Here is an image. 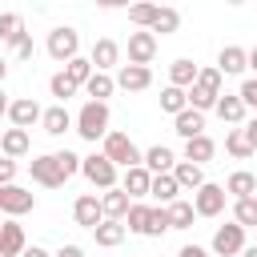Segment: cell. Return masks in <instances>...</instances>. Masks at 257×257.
Returning <instances> with one entry per match:
<instances>
[{
	"instance_id": "cell-1",
	"label": "cell",
	"mask_w": 257,
	"mask_h": 257,
	"mask_svg": "<svg viewBox=\"0 0 257 257\" xmlns=\"http://www.w3.org/2000/svg\"><path fill=\"white\" fill-rule=\"evenodd\" d=\"M221 68H201V76H197V84L189 88V104L197 108V112H205V108H217V100H221Z\"/></svg>"
},
{
	"instance_id": "cell-2",
	"label": "cell",
	"mask_w": 257,
	"mask_h": 257,
	"mask_svg": "<svg viewBox=\"0 0 257 257\" xmlns=\"http://www.w3.org/2000/svg\"><path fill=\"white\" fill-rule=\"evenodd\" d=\"M76 133L84 137V141H104L112 128H108V104H100V100H88L80 112H76Z\"/></svg>"
},
{
	"instance_id": "cell-3",
	"label": "cell",
	"mask_w": 257,
	"mask_h": 257,
	"mask_svg": "<svg viewBox=\"0 0 257 257\" xmlns=\"http://www.w3.org/2000/svg\"><path fill=\"white\" fill-rule=\"evenodd\" d=\"M100 153H104L116 169H137V165H145V153L133 145V137H128V133H108Z\"/></svg>"
},
{
	"instance_id": "cell-4",
	"label": "cell",
	"mask_w": 257,
	"mask_h": 257,
	"mask_svg": "<svg viewBox=\"0 0 257 257\" xmlns=\"http://www.w3.org/2000/svg\"><path fill=\"white\" fill-rule=\"evenodd\" d=\"M48 56L60 60V64H72V60L80 56V36H76V28H68V24L52 28V32H48Z\"/></svg>"
},
{
	"instance_id": "cell-5",
	"label": "cell",
	"mask_w": 257,
	"mask_h": 257,
	"mask_svg": "<svg viewBox=\"0 0 257 257\" xmlns=\"http://www.w3.org/2000/svg\"><path fill=\"white\" fill-rule=\"evenodd\" d=\"M28 173H32V181L44 185V189H60V185L68 181L64 169H60V157H56V153H44V157L28 161Z\"/></svg>"
},
{
	"instance_id": "cell-6",
	"label": "cell",
	"mask_w": 257,
	"mask_h": 257,
	"mask_svg": "<svg viewBox=\"0 0 257 257\" xmlns=\"http://www.w3.org/2000/svg\"><path fill=\"white\" fill-rule=\"evenodd\" d=\"M84 177H88V185H96V189H116V165L104 157V153H92V157H84V169H80Z\"/></svg>"
},
{
	"instance_id": "cell-7",
	"label": "cell",
	"mask_w": 257,
	"mask_h": 257,
	"mask_svg": "<svg viewBox=\"0 0 257 257\" xmlns=\"http://www.w3.org/2000/svg\"><path fill=\"white\" fill-rule=\"evenodd\" d=\"M72 217H76V225L80 229H100L104 225V205H100V197L96 193H84V197H76V205H72Z\"/></svg>"
},
{
	"instance_id": "cell-8",
	"label": "cell",
	"mask_w": 257,
	"mask_h": 257,
	"mask_svg": "<svg viewBox=\"0 0 257 257\" xmlns=\"http://www.w3.org/2000/svg\"><path fill=\"white\" fill-rule=\"evenodd\" d=\"M225 201H229V193H225V185H205V189H197L193 193V209H197V217H217L221 209H225Z\"/></svg>"
},
{
	"instance_id": "cell-9",
	"label": "cell",
	"mask_w": 257,
	"mask_h": 257,
	"mask_svg": "<svg viewBox=\"0 0 257 257\" xmlns=\"http://www.w3.org/2000/svg\"><path fill=\"white\" fill-rule=\"evenodd\" d=\"M213 253L217 257H237V253H245V229L233 221V225H221L217 233H213Z\"/></svg>"
},
{
	"instance_id": "cell-10",
	"label": "cell",
	"mask_w": 257,
	"mask_h": 257,
	"mask_svg": "<svg viewBox=\"0 0 257 257\" xmlns=\"http://www.w3.org/2000/svg\"><path fill=\"white\" fill-rule=\"evenodd\" d=\"M8 120H12V128H32L36 120H44V108L32 96H16V100H8Z\"/></svg>"
},
{
	"instance_id": "cell-11",
	"label": "cell",
	"mask_w": 257,
	"mask_h": 257,
	"mask_svg": "<svg viewBox=\"0 0 257 257\" xmlns=\"http://www.w3.org/2000/svg\"><path fill=\"white\" fill-rule=\"evenodd\" d=\"M0 209H4L8 217H20V213H32V209H36V197H32L28 189H20V185H4V189H0Z\"/></svg>"
},
{
	"instance_id": "cell-12",
	"label": "cell",
	"mask_w": 257,
	"mask_h": 257,
	"mask_svg": "<svg viewBox=\"0 0 257 257\" xmlns=\"http://www.w3.org/2000/svg\"><path fill=\"white\" fill-rule=\"evenodd\" d=\"M149 84H153V68H145V64H120L116 88H124V92H145Z\"/></svg>"
},
{
	"instance_id": "cell-13",
	"label": "cell",
	"mask_w": 257,
	"mask_h": 257,
	"mask_svg": "<svg viewBox=\"0 0 257 257\" xmlns=\"http://www.w3.org/2000/svg\"><path fill=\"white\" fill-rule=\"evenodd\" d=\"M24 249H28L24 229H20V221H16V217H8V221L0 225V257H20Z\"/></svg>"
},
{
	"instance_id": "cell-14",
	"label": "cell",
	"mask_w": 257,
	"mask_h": 257,
	"mask_svg": "<svg viewBox=\"0 0 257 257\" xmlns=\"http://www.w3.org/2000/svg\"><path fill=\"white\" fill-rule=\"evenodd\" d=\"M157 56V32H133L128 36V64H145Z\"/></svg>"
},
{
	"instance_id": "cell-15",
	"label": "cell",
	"mask_w": 257,
	"mask_h": 257,
	"mask_svg": "<svg viewBox=\"0 0 257 257\" xmlns=\"http://www.w3.org/2000/svg\"><path fill=\"white\" fill-rule=\"evenodd\" d=\"M100 205H104V221H124V217H128V209H133V197L116 185V189L100 193Z\"/></svg>"
},
{
	"instance_id": "cell-16",
	"label": "cell",
	"mask_w": 257,
	"mask_h": 257,
	"mask_svg": "<svg viewBox=\"0 0 257 257\" xmlns=\"http://www.w3.org/2000/svg\"><path fill=\"white\" fill-rule=\"evenodd\" d=\"M173 133H177V137H185V141H193V137H205V112H197V108H185L181 116H173Z\"/></svg>"
},
{
	"instance_id": "cell-17",
	"label": "cell",
	"mask_w": 257,
	"mask_h": 257,
	"mask_svg": "<svg viewBox=\"0 0 257 257\" xmlns=\"http://www.w3.org/2000/svg\"><path fill=\"white\" fill-rule=\"evenodd\" d=\"M120 189H124L128 197H149V193H153V173H149L145 165H137V169H124V181H120Z\"/></svg>"
},
{
	"instance_id": "cell-18",
	"label": "cell",
	"mask_w": 257,
	"mask_h": 257,
	"mask_svg": "<svg viewBox=\"0 0 257 257\" xmlns=\"http://www.w3.org/2000/svg\"><path fill=\"white\" fill-rule=\"evenodd\" d=\"M116 60H120V44H116V40H108V36H100V40L92 44V64H96V72L116 68Z\"/></svg>"
},
{
	"instance_id": "cell-19",
	"label": "cell",
	"mask_w": 257,
	"mask_h": 257,
	"mask_svg": "<svg viewBox=\"0 0 257 257\" xmlns=\"http://www.w3.org/2000/svg\"><path fill=\"white\" fill-rule=\"evenodd\" d=\"M217 68H221L225 76H237V72H245V68H249V52H245V48H237V44H225V48H221V56H217Z\"/></svg>"
},
{
	"instance_id": "cell-20",
	"label": "cell",
	"mask_w": 257,
	"mask_h": 257,
	"mask_svg": "<svg viewBox=\"0 0 257 257\" xmlns=\"http://www.w3.org/2000/svg\"><path fill=\"white\" fill-rule=\"evenodd\" d=\"M197 76H201V68H197L193 60H185V56L169 64V84H173V88H185V92H189V88L197 84Z\"/></svg>"
},
{
	"instance_id": "cell-21",
	"label": "cell",
	"mask_w": 257,
	"mask_h": 257,
	"mask_svg": "<svg viewBox=\"0 0 257 257\" xmlns=\"http://www.w3.org/2000/svg\"><path fill=\"white\" fill-rule=\"evenodd\" d=\"M145 169H149L153 177H161V173H173V169H177V157H173V149H165V145H153V149H145Z\"/></svg>"
},
{
	"instance_id": "cell-22",
	"label": "cell",
	"mask_w": 257,
	"mask_h": 257,
	"mask_svg": "<svg viewBox=\"0 0 257 257\" xmlns=\"http://www.w3.org/2000/svg\"><path fill=\"white\" fill-rule=\"evenodd\" d=\"M40 124H44V133H48V137H64L76 120L68 116V108H64V104H52V108H44V120H40Z\"/></svg>"
},
{
	"instance_id": "cell-23",
	"label": "cell",
	"mask_w": 257,
	"mask_h": 257,
	"mask_svg": "<svg viewBox=\"0 0 257 257\" xmlns=\"http://www.w3.org/2000/svg\"><path fill=\"white\" fill-rule=\"evenodd\" d=\"M225 153H229V157H237V161H249V157L257 153V145L249 141V133H245V128H229V133H225Z\"/></svg>"
},
{
	"instance_id": "cell-24",
	"label": "cell",
	"mask_w": 257,
	"mask_h": 257,
	"mask_svg": "<svg viewBox=\"0 0 257 257\" xmlns=\"http://www.w3.org/2000/svg\"><path fill=\"white\" fill-rule=\"evenodd\" d=\"M173 177H177V185H181V189H193V193L209 185V181H205V169H201V165H193V161H177Z\"/></svg>"
},
{
	"instance_id": "cell-25",
	"label": "cell",
	"mask_w": 257,
	"mask_h": 257,
	"mask_svg": "<svg viewBox=\"0 0 257 257\" xmlns=\"http://www.w3.org/2000/svg\"><path fill=\"white\" fill-rule=\"evenodd\" d=\"M225 193L233 197V201H245V197H257V177L253 173H245V169H237L229 181H225Z\"/></svg>"
},
{
	"instance_id": "cell-26",
	"label": "cell",
	"mask_w": 257,
	"mask_h": 257,
	"mask_svg": "<svg viewBox=\"0 0 257 257\" xmlns=\"http://www.w3.org/2000/svg\"><path fill=\"white\" fill-rule=\"evenodd\" d=\"M149 197H157L165 209L173 205V201H181V185H177V177L173 173H161V177H153V193Z\"/></svg>"
},
{
	"instance_id": "cell-27",
	"label": "cell",
	"mask_w": 257,
	"mask_h": 257,
	"mask_svg": "<svg viewBox=\"0 0 257 257\" xmlns=\"http://www.w3.org/2000/svg\"><path fill=\"white\" fill-rule=\"evenodd\" d=\"M213 153H217V141H213V137H193V141H185V161H193V165L213 161Z\"/></svg>"
},
{
	"instance_id": "cell-28",
	"label": "cell",
	"mask_w": 257,
	"mask_h": 257,
	"mask_svg": "<svg viewBox=\"0 0 257 257\" xmlns=\"http://www.w3.org/2000/svg\"><path fill=\"white\" fill-rule=\"evenodd\" d=\"M28 145H32V141H28V128H8V133H4V141H0V149H4V157H8V161L24 157V153H28Z\"/></svg>"
},
{
	"instance_id": "cell-29",
	"label": "cell",
	"mask_w": 257,
	"mask_h": 257,
	"mask_svg": "<svg viewBox=\"0 0 257 257\" xmlns=\"http://www.w3.org/2000/svg\"><path fill=\"white\" fill-rule=\"evenodd\" d=\"M217 116H221L225 124H241V116H245V100H241L237 92H233V96L225 92V96L217 100Z\"/></svg>"
},
{
	"instance_id": "cell-30",
	"label": "cell",
	"mask_w": 257,
	"mask_h": 257,
	"mask_svg": "<svg viewBox=\"0 0 257 257\" xmlns=\"http://www.w3.org/2000/svg\"><path fill=\"white\" fill-rule=\"evenodd\" d=\"M84 92H88L92 100H100V104H108V96L116 92V80H112L108 72H96V76H92V80L84 84Z\"/></svg>"
},
{
	"instance_id": "cell-31",
	"label": "cell",
	"mask_w": 257,
	"mask_h": 257,
	"mask_svg": "<svg viewBox=\"0 0 257 257\" xmlns=\"http://www.w3.org/2000/svg\"><path fill=\"white\" fill-rule=\"evenodd\" d=\"M161 108L173 112V116H181V112L193 108V104H189V92H185V88H173V84H169V88L161 92Z\"/></svg>"
},
{
	"instance_id": "cell-32",
	"label": "cell",
	"mask_w": 257,
	"mask_h": 257,
	"mask_svg": "<svg viewBox=\"0 0 257 257\" xmlns=\"http://www.w3.org/2000/svg\"><path fill=\"white\" fill-rule=\"evenodd\" d=\"M124 233H128V225H120V221H104V225L96 229V245H104V249H116V245L124 241Z\"/></svg>"
},
{
	"instance_id": "cell-33",
	"label": "cell",
	"mask_w": 257,
	"mask_h": 257,
	"mask_svg": "<svg viewBox=\"0 0 257 257\" xmlns=\"http://www.w3.org/2000/svg\"><path fill=\"white\" fill-rule=\"evenodd\" d=\"M157 16H161V8H157V4H133V8H128V20H133L137 28H145V32H153Z\"/></svg>"
},
{
	"instance_id": "cell-34",
	"label": "cell",
	"mask_w": 257,
	"mask_h": 257,
	"mask_svg": "<svg viewBox=\"0 0 257 257\" xmlns=\"http://www.w3.org/2000/svg\"><path fill=\"white\" fill-rule=\"evenodd\" d=\"M233 221H237L241 229H249V225H257V197H245V201H233Z\"/></svg>"
},
{
	"instance_id": "cell-35",
	"label": "cell",
	"mask_w": 257,
	"mask_h": 257,
	"mask_svg": "<svg viewBox=\"0 0 257 257\" xmlns=\"http://www.w3.org/2000/svg\"><path fill=\"white\" fill-rule=\"evenodd\" d=\"M169 217H173V229H189L193 217H197V209H193V201H173L169 205Z\"/></svg>"
},
{
	"instance_id": "cell-36",
	"label": "cell",
	"mask_w": 257,
	"mask_h": 257,
	"mask_svg": "<svg viewBox=\"0 0 257 257\" xmlns=\"http://www.w3.org/2000/svg\"><path fill=\"white\" fill-rule=\"evenodd\" d=\"M124 221H128V229H133V233H145V237H149V225H153V209H149V205H133Z\"/></svg>"
},
{
	"instance_id": "cell-37",
	"label": "cell",
	"mask_w": 257,
	"mask_h": 257,
	"mask_svg": "<svg viewBox=\"0 0 257 257\" xmlns=\"http://www.w3.org/2000/svg\"><path fill=\"white\" fill-rule=\"evenodd\" d=\"M181 28V12L177 8H161V16H157V24H153V32H161V36H169V32H177Z\"/></svg>"
},
{
	"instance_id": "cell-38",
	"label": "cell",
	"mask_w": 257,
	"mask_h": 257,
	"mask_svg": "<svg viewBox=\"0 0 257 257\" xmlns=\"http://www.w3.org/2000/svg\"><path fill=\"white\" fill-rule=\"evenodd\" d=\"M48 92H52V96H56V100H60V104H64V100H68V96H72V92H76V84H72V80H68V76H64V72H56V76H52V80H48Z\"/></svg>"
},
{
	"instance_id": "cell-39",
	"label": "cell",
	"mask_w": 257,
	"mask_h": 257,
	"mask_svg": "<svg viewBox=\"0 0 257 257\" xmlns=\"http://www.w3.org/2000/svg\"><path fill=\"white\" fill-rule=\"evenodd\" d=\"M165 229H173V217H169V209H165V205H157V209H153V225H149V237H161Z\"/></svg>"
},
{
	"instance_id": "cell-40",
	"label": "cell",
	"mask_w": 257,
	"mask_h": 257,
	"mask_svg": "<svg viewBox=\"0 0 257 257\" xmlns=\"http://www.w3.org/2000/svg\"><path fill=\"white\" fill-rule=\"evenodd\" d=\"M20 32H24V28H20V16H16V12H4V16H0V36L12 40V36H20Z\"/></svg>"
},
{
	"instance_id": "cell-41",
	"label": "cell",
	"mask_w": 257,
	"mask_h": 257,
	"mask_svg": "<svg viewBox=\"0 0 257 257\" xmlns=\"http://www.w3.org/2000/svg\"><path fill=\"white\" fill-rule=\"evenodd\" d=\"M8 48L16 52V60H32V40H28V32L12 36V40H8Z\"/></svg>"
},
{
	"instance_id": "cell-42",
	"label": "cell",
	"mask_w": 257,
	"mask_h": 257,
	"mask_svg": "<svg viewBox=\"0 0 257 257\" xmlns=\"http://www.w3.org/2000/svg\"><path fill=\"white\" fill-rule=\"evenodd\" d=\"M237 96L245 100V108H257V76H249V80L237 88Z\"/></svg>"
},
{
	"instance_id": "cell-43",
	"label": "cell",
	"mask_w": 257,
	"mask_h": 257,
	"mask_svg": "<svg viewBox=\"0 0 257 257\" xmlns=\"http://www.w3.org/2000/svg\"><path fill=\"white\" fill-rule=\"evenodd\" d=\"M12 177H16V161H0V189L12 185Z\"/></svg>"
},
{
	"instance_id": "cell-44",
	"label": "cell",
	"mask_w": 257,
	"mask_h": 257,
	"mask_svg": "<svg viewBox=\"0 0 257 257\" xmlns=\"http://www.w3.org/2000/svg\"><path fill=\"white\" fill-rule=\"evenodd\" d=\"M56 257H84V249H80V245H60Z\"/></svg>"
},
{
	"instance_id": "cell-45",
	"label": "cell",
	"mask_w": 257,
	"mask_h": 257,
	"mask_svg": "<svg viewBox=\"0 0 257 257\" xmlns=\"http://www.w3.org/2000/svg\"><path fill=\"white\" fill-rule=\"evenodd\" d=\"M177 257H209V253H205V249H201V245H185V249H181V253H177Z\"/></svg>"
},
{
	"instance_id": "cell-46",
	"label": "cell",
	"mask_w": 257,
	"mask_h": 257,
	"mask_svg": "<svg viewBox=\"0 0 257 257\" xmlns=\"http://www.w3.org/2000/svg\"><path fill=\"white\" fill-rule=\"evenodd\" d=\"M20 257H52V253H44V249H40V245H28V249H24V253H20Z\"/></svg>"
},
{
	"instance_id": "cell-47",
	"label": "cell",
	"mask_w": 257,
	"mask_h": 257,
	"mask_svg": "<svg viewBox=\"0 0 257 257\" xmlns=\"http://www.w3.org/2000/svg\"><path fill=\"white\" fill-rule=\"evenodd\" d=\"M245 133H249V141H253V145H257V116H253V120H249V124H245Z\"/></svg>"
},
{
	"instance_id": "cell-48",
	"label": "cell",
	"mask_w": 257,
	"mask_h": 257,
	"mask_svg": "<svg viewBox=\"0 0 257 257\" xmlns=\"http://www.w3.org/2000/svg\"><path fill=\"white\" fill-rule=\"evenodd\" d=\"M249 68H253V76H257V48H249Z\"/></svg>"
},
{
	"instance_id": "cell-49",
	"label": "cell",
	"mask_w": 257,
	"mask_h": 257,
	"mask_svg": "<svg viewBox=\"0 0 257 257\" xmlns=\"http://www.w3.org/2000/svg\"><path fill=\"white\" fill-rule=\"evenodd\" d=\"M241 257H257V245H245V253Z\"/></svg>"
}]
</instances>
